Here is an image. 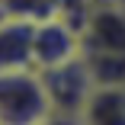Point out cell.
I'll use <instances>...</instances> for the list:
<instances>
[{"instance_id": "1", "label": "cell", "mask_w": 125, "mask_h": 125, "mask_svg": "<svg viewBox=\"0 0 125 125\" xmlns=\"http://www.w3.org/2000/svg\"><path fill=\"white\" fill-rule=\"evenodd\" d=\"M52 115L39 71L0 74V125H42Z\"/></svg>"}, {"instance_id": "2", "label": "cell", "mask_w": 125, "mask_h": 125, "mask_svg": "<svg viewBox=\"0 0 125 125\" xmlns=\"http://www.w3.org/2000/svg\"><path fill=\"white\" fill-rule=\"evenodd\" d=\"M39 80L45 87V96H48V106H52V115H71L77 119L83 99L90 96L93 90V77L83 64V58H71L58 67H48V71H39Z\"/></svg>"}, {"instance_id": "3", "label": "cell", "mask_w": 125, "mask_h": 125, "mask_svg": "<svg viewBox=\"0 0 125 125\" xmlns=\"http://www.w3.org/2000/svg\"><path fill=\"white\" fill-rule=\"evenodd\" d=\"M80 55V35H77V22L71 16L58 13L35 22L32 32V71H48L58 67L71 58Z\"/></svg>"}, {"instance_id": "4", "label": "cell", "mask_w": 125, "mask_h": 125, "mask_svg": "<svg viewBox=\"0 0 125 125\" xmlns=\"http://www.w3.org/2000/svg\"><path fill=\"white\" fill-rule=\"evenodd\" d=\"M32 19L0 16V74L32 71Z\"/></svg>"}, {"instance_id": "5", "label": "cell", "mask_w": 125, "mask_h": 125, "mask_svg": "<svg viewBox=\"0 0 125 125\" xmlns=\"http://www.w3.org/2000/svg\"><path fill=\"white\" fill-rule=\"evenodd\" d=\"M77 125H125V83H96L77 112Z\"/></svg>"}, {"instance_id": "6", "label": "cell", "mask_w": 125, "mask_h": 125, "mask_svg": "<svg viewBox=\"0 0 125 125\" xmlns=\"http://www.w3.org/2000/svg\"><path fill=\"white\" fill-rule=\"evenodd\" d=\"M67 10V0H0V16H16V19H48Z\"/></svg>"}, {"instance_id": "7", "label": "cell", "mask_w": 125, "mask_h": 125, "mask_svg": "<svg viewBox=\"0 0 125 125\" xmlns=\"http://www.w3.org/2000/svg\"><path fill=\"white\" fill-rule=\"evenodd\" d=\"M42 125H77V119H71V115H48Z\"/></svg>"}]
</instances>
